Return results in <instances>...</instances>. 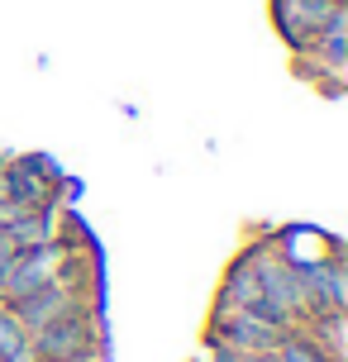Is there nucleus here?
<instances>
[{"mask_svg":"<svg viewBox=\"0 0 348 362\" xmlns=\"http://www.w3.org/2000/svg\"><path fill=\"white\" fill-rule=\"evenodd\" d=\"M62 272H72V248H67V243L19 248V253L0 267V305H19L24 296H34L38 286L57 281Z\"/></svg>","mask_w":348,"mask_h":362,"instance_id":"2","label":"nucleus"},{"mask_svg":"<svg viewBox=\"0 0 348 362\" xmlns=\"http://www.w3.org/2000/svg\"><path fill=\"white\" fill-rule=\"evenodd\" d=\"M5 234L15 238L19 248H48V243H62L67 234V210L48 200V205H34V210H24V215L5 229Z\"/></svg>","mask_w":348,"mask_h":362,"instance_id":"8","label":"nucleus"},{"mask_svg":"<svg viewBox=\"0 0 348 362\" xmlns=\"http://www.w3.org/2000/svg\"><path fill=\"white\" fill-rule=\"evenodd\" d=\"M272 358L277 362H330L311 339H306V334H301V329H286V334H282V344L272 348Z\"/></svg>","mask_w":348,"mask_h":362,"instance_id":"12","label":"nucleus"},{"mask_svg":"<svg viewBox=\"0 0 348 362\" xmlns=\"http://www.w3.org/2000/svg\"><path fill=\"white\" fill-rule=\"evenodd\" d=\"M344 0H272V24L291 53H306Z\"/></svg>","mask_w":348,"mask_h":362,"instance_id":"5","label":"nucleus"},{"mask_svg":"<svg viewBox=\"0 0 348 362\" xmlns=\"http://www.w3.org/2000/svg\"><path fill=\"white\" fill-rule=\"evenodd\" d=\"M19 348H29V334H24V325H19V315L10 305H0V362L15 358Z\"/></svg>","mask_w":348,"mask_h":362,"instance_id":"13","label":"nucleus"},{"mask_svg":"<svg viewBox=\"0 0 348 362\" xmlns=\"http://www.w3.org/2000/svg\"><path fill=\"white\" fill-rule=\"evenodd\" d=\"M10 310L19 315L24 334H34V329H43V325H57V320H67V315H76V310H86V300H81V286H72V276L62 272L57 281L38 286L34 296H24V300L10 305Z\"/></svg>","mask_w":348,"mask_h":362,"instance_id":"7","label":"nucleus"},{"mask_svg":"<svg viewBox=\"0 0 348 362\" xmlns=\"http://www.w3.org/2000/svg\"><path fill=\"white\" fill-rule=\"evenodd\" d=\"M286 329L272 325L267 315L257 310H229L215 305V320H210V348L215 353H229V358H262L282 344Z\"/></svg>","mask_w":348,"mask_h":362,"instance_id":"1","label":"nucleus"},{"mask_svg":"<svg viewBox=\"0 0 348 362\" xmlns=\"http://www.w3.org/2000/svg\"><path fill=\"white\" fill-rule=\"evenodd\" d=\"M301 276V305H306V320L311 315H344L348 310V272L339 257H325L315 267H296Z\"/></svg>","mask_w":348,"mask_h":362,"instance_id":"6","label":"nucleus"},{"mask_svg":"<svg viewBox=\"0 0 348 362\" xmlns=\"http://www.w3.org/2000/svg\"><path fill=\"white\" fill-rule=\"evenodd\" d=\"M0 200H10V158L0 153Z\"/></svg>","mask_w":348,"mask_h":362,"instance_id":"15","label":"nucleus"},{"mask_svg":"<svg viewBox=\"0 0 348 362\" xmlns=\"http://www.w3.org/2000/svg\"><path fill=\"white\" fill-rule=\"evenodd\" d=\"M29 348H34L38 362H67L76 353H91V348H100V315L76 310V315L57 320V325L34 329L29 334Z\"/></svg>","mask_w":348,"mask_h":362,"instance_id":"4","label":"nucleus"},{"mask_svg":"<svg viewBox=\"0 0 348 362\" xmlns=\"http://www.w3.org/2000/svg\"><path fill=\"white\" fill-rule=\"evenodd\" d=\"M220 305L229 310H257L262 305V281H257V248L238 257L234 267L224 272V286H220ZM262 315V310H257Z\"/></svg>","mask_w":348,"mask_h":362,"instance_id":"10","label":"nucleus"},{"mask_svg":"<svg viewBox=\"0 0 348 362\" xmlns=\"http://www.w3.org/2000/svg\"><path fill=\"white\" fill-rule=\"evenodd\" d=\"M257 281H262V315L282 329H296L306 320V305H301V276H296L291 262H282L277 248H257Z\"/></svg>","mask_w":348,"mask_h":362,"instance_id":"3","label":"nucleus"},{"mask_svg":"<svg viewBox=\"0 0 348 362\" xmlns=\"http://www.w3.org/2000/svg\"><path fill=\"white\" fill-rule=\"evenodd\" d=\"M67 362H105V358H100V348H91V353H76V358H67Z\"/></svg>","mask_w":348,"mask_h":362,"instance_id":"16","label":"nucleus"},{"mask_svg":"<svg viewBox=\"0 0 348 362\" xmlns=\"http://www.w3.org/2000/svg\"><path fill=\"white\" fill-rule=\"evenodd\" d=\"M57 172H53V163H43V158H10V200H19V205H48L53 200V191H57Z\"/></svg>","mask_w":348,"mask_h":362,"instance_id":"9","label":"nucleus"},{"mask_svg":"<svg viewBox=\"0 0 348 362\" xmlns=\"http://www.w3.org/2000/svg\"><path fill=\"white\" fill-rule=\"evenodd\" d=\"M277 257H282V262H291V267H315V262H325V257H339V248H334V238H325V234L291 229V234L282 238Z\"/></svg>","mask_w":348,"mask_h":362,"instance_id":"11","label":"nucleus"},{"mask_svg":"<svg viewBox=\"0 0 348 362\" xmlns=\"http://www.w3.org/2000/svg\"><path fill=\"white\" fill-rule=\"evenodd\" d=\"M15 253H19V243H15L10 234H5V229H0V267H5V262H10Z\"/></svg>","mask_w":348,"mask_h":362,"instance_id":"14","label":"nucleus"}]
</instances>
